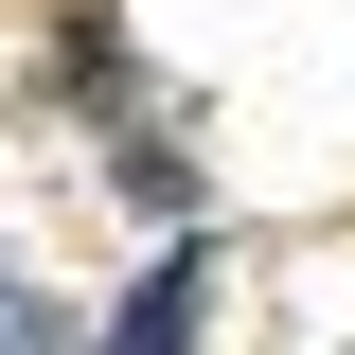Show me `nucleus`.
I'll return each mask as SVG.
<instances>
[{
    "mask_svg": "<svg viewBox=\"0 0 355 355\" xmlns=\"http://www.w3.org/2000/svg\"><path fill=\"white\" fill-rule=\"evenodd\" d=\"M107 355H196V266H142V302L107 320Z\"/></svg>",
    "mask_w": 355,
    "mask_h": 355,
    "instance_id": "nucleus-1",
    "label": "nucleus"
}]
</instances>
